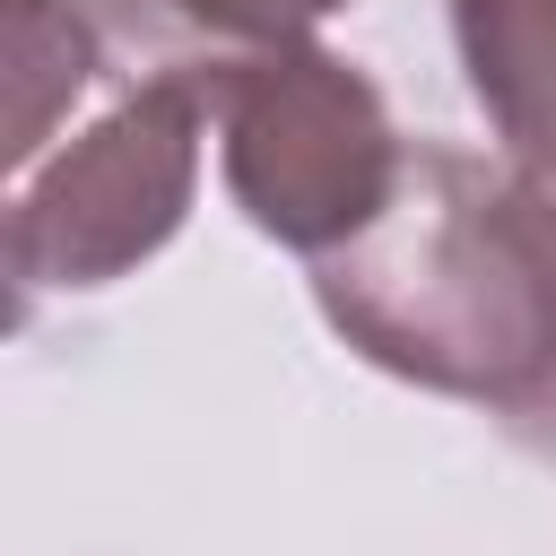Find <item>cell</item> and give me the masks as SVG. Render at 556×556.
I'll use <instances>...</instances> for the list:
<instances>
[{
    "mask_svg": "<svg viewBox=\"0 0 556 556\" xmlns=\"http://www.w3.org/2000/svg\"><path fill=\"white\" fill-rule=\"evenodd\" d=\"M313 269L321 321L391 382L469 400L513 434L556 391V182L408 139L391 200Z\"/></svg>",
    "mask_w": 556,
    "mask_h": 556,
    "instance_id": "obj_1",
    "label": "cell"
},
{
    "mask_svg": "<svg viewBox=\"0 0 556 556\" xmlns=\"http://www.w3.org/2000/svg\"><path fill=\"white\" fill-rule=\"evenodd\" d=\"M208 96L191 78H122V96L9 191V287L17 321L43 295H87L156 261L200 191Z\"/></svg>",
    "mask_w": 556,
    "mask_h": 556,
    "instance_id": "obj_2",
    "label": "cell"
},
{
    "mask_svg": "<svg viewBox=\"0 0 556 556\" xmlns=\"http://www.w3.org/2000/svg\"><path fill=\"white\" fill-rule=\"evenodd\" d=\"M200 96H208V130H217L243 226L304 261L348 243L400 182L408 139L391 130V104L330 43L261 52L226 78H208Z\"/></svg>",
    "mask_w": 556,
    "mask_h": 556,
    "instance_id": "obj_3",
    "label": "cell"
},
{
    "mask_svg": "<svg viewBox=\"0 0 556 556\" xmlns=\"http://www.w3.org/2000/svg\"><path fill=\"white\" fill-rule=\"evenodd\" d=\"M339 9L348 0H87L122 78H191V87H208L261 52L313 43V26Z\"/></svg>",
    "mask_w": 556,
    "mask_h": 556,
    "instance_id": "obj_4",
    "label": "cell"
},
{
    "mask_svg": "<svg viewBox=\"0 0 556 556\" xmlns=\"http://www.w3.org/2000/svg\"><path fill=\"white\" fill-rule=\"evenodd\" d=\"M452 52L504 165L556 182V0H452Z\"/></svg>",
    "mask_w": 556,
    "mask_h": 556,
    "instance_id": "obj_5",
    "label": "cell"
},
{
    "mask_svg": "<svg viewBox=\"0 0 556 556\" xmlns=\"http://www.w3.org/2000/svg\"><path fill=\"white\" fill-rule=\"evenodd\" d=\"M104 35L70 0H9V165L26 174L43 156L52 113L96 78Z\"/></svg>",
    "mask_w": 556,
    "mask_h": 556,
    "instance_id": "obj_6",
    "label": "cell"
},
{
    "mask_svg": "<svg viewBox=\"0 0 556 556\" xmlns=\"http://www.w3.org/2000/svg\"><path fill=\"white\" fill-rule=\"evenodd\" d=\"M513 443H530V452H556V391L539 400V417H530V426H521Z\"/></svg>",
    "mask_w": 556,
    "mask_h": 556,
    "instance_id": "obj_7",
    "label": "cell"
}]
</instances>
